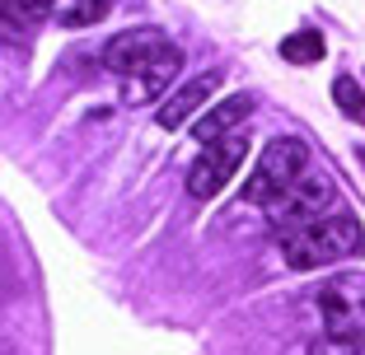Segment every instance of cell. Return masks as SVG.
Instances as JSON below:
<instances>
[{"mask_svg":"<svg viewBox=\"0 0 365 355\" xmlns=\"http://www.w3.org/2000/svg\"><path fill=\"white\" fill-rule=\"evenodd\" d=\"M277 248L290 271H314V267H328V262H342L351 253H361L365 234L356 216H314L304 225L277 229Z\"/></svg>","mask_w":365,"mask_h":355,"instance_id":"cell-1","label":"cell"},{"mask_svg":"<svg viewBox=\"0 0 365 355\" xmlns=\"http://www.w3.org/2000/svg\"><path fill=\"white\" fill-rule=\"evenodd\" d=\"M300 173H309V145L295 140V136H277V140H267L258 169L248 173V183L239 187V196H244L248 206H267L272 196H277L281 187H290Z\"/></svg>","mask_w":365,"mask_h":355,"instance_id":"cell-2","label":"cell"},{"mask_svg":"<svg viewBox=\"0 0 365 355\" xmlns=\"http://www.w3.org/2000/svg\"><path fill=\"white\" fill-rule=\"evenodd\" d=\"M319 318L328 337H365V271H342V276L323 280Z\"/></svg>","mask_w":365,"mask_h":355,"instance_id":"cell-3","label":"cell"},{"mask_svg":"<svg viewBox=\"0 0 365 355\" xmlns=\"http://www.w3.org/2000/svg\"><path fill=\"white\" fill-rule=\"evenodd\" d=\"M248 159V140L239 136H225V140H215V145H202V154L192 159V169H187V196H197V201H211L220 187L235 183V173L239 164Z\"/></svg>","mask_w":365,"mask_h":355,"instance_id":"cell-4","label":"cell"},{"mask_svg":"<svg viewBox=\"0 0 365 355\" xmlns=\"http://www.w3.org/2000/svg\"><path fill=\"white\" fill-rule=\"evenodd\" d=\"M328 206H333V183L319 178V173H300V178H295L290 187H281L262 211L272 216L277 229H286V225H304V220L323 216Z\"/></svg>","mask_w":365,"mask_h":355,"instance_id":"cell-5","label":"cell"},{"mask_svg":"<svg viewBox=\"0 0 365 355\" xmlns=\"http://www.w3.org/2000/svg\"><path fill=\"white\" fill-rule=\"evenodd\" d=\"M169 38H164L160 28H127V33H118L113 43L103 47V65L113 70V75H136L140 65H150L155 56H164L169 52Z\"/></svg>","mask_w":365,"mask_h":355,"instance_id":"cell-6","label":"cell"},{"mask_svg":"<svg viewBox=\"0 0 365 355\" xmlns=\"http://www.w3.org/2000/svg\"><path fill=\"white\" fill-rule=\"evenodd\" d=\"M220 89V70H211V75H197V80H187V85L178 89L173 98H164V108L155 112V122H160L164 131H178V127H187L192 122V112H202L206 108V98Z\"/></svg>","mask_w":365,"mask_h":355,"instance_id":"cell-7","label":"cell"},{"mask_svg":"<svg viewBox=\"0 0 365 355\" xmlns=\"http://www.w3.org/2000/svg\"><path fill=\"white\" fill-rule=\"evenodd\" d=\"M178 65H182V52H178V47H169L164 56H155L150 65H140L136 75L122 80V103H150V98H160L164 85L178 75Z\"/></svg>","mask_w":365,"mask_h":355,"instance_id":"cell-8","label":"cell"},{"mask_svg":"<svg viewBox=\"0 0 365 355\" xmlns=\"http://www.w3.org/2000/svg\"><path fill=\"white\" fill-rule=\"evenodd\" d=\"M253 108H258V98H253V94H235V98H225V103H215V108L202 112V117H197V127H192L197 145H215V140L235 136Z\"/></svg>","mask_w":365,"mask_h":355,"instance_id":"cell-9","label":"cell"},{"mask_svg":"<svg viewBox=\"0 0 365 355\" xmlns=\"http://www.w3.org/2000/svg\"><path fill=\"white\" fill-rule=\"evenodd\" d=\"M323 52H328V43H323V33H290V38H281V61L290 65H314L323 61Z\"/></svg>","mask_w":365,"mask_h":355,"instance_id":"cell-10","label":"cell"},{"mask_svg":"<svg viewBox=\"0 0 365 355\" xmlns=\"http://www.w3.org/2000/svg\"><path fill=\"white\" fill-rule=\"evenodd\" d=\"M333 103L356 122V127H365V89L356 85L351 75H337V80H333Z\"/></svg>","mask_w":365,"mask_h":355,"instance_id":"cell-11","label":"cell"},{"mask_svg":"<svg viewBox=\"0 0 365 355\" xmlns=\"http://www.w3.org/2000/svg\"><path fill=\"white\" fill-rule=\"evenodd\" d=\"M108 10H113V0H76L61 10V23L66 28H89V23H103Z\"/></svg>","mask_w":365,"mask_h":355,"instance_id":"cell-12","label":"cell"},{"mask_svg":"<svg viewBox=\"0 0 365 355\" xmlns=\"http://www.w3.org/2000/svg\"><path fill=\"white\" fill-rule=\"evenodd\" d=\"M304 355H365V337H328L323 332Z\"/></svg>","mask_w":365,"mask_h":355,"instance_id":"cell-13","label":"cell"},{"mask_svg":"<svg viewBox=\"0 0 365 355\" xmlns=\"http://www.w3.org/2000/svg\"><path fill=\"white\" fill-rule=\"evenodd\" d=\"M14 5H19V14H24V19H47L56 0H14Z\"/></svg>","mask_w":365,"mask_h":355,"instance_id":"cell-14","label":"cell"}]
</instances>
